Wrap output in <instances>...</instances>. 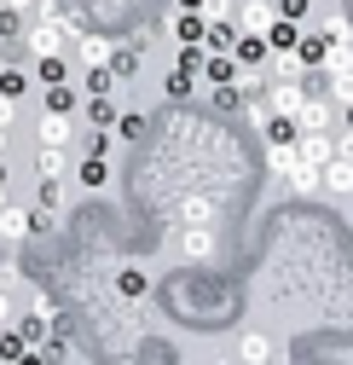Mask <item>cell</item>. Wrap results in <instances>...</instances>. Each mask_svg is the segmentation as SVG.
I'll use <instances>...</instances> for the list:
<instances>
[{"label":"cell","instance_id":"8","mask_svg":"<svg viewBox=\"0 0 353 365\" xmlns=\"http://www.w3.org/2000/svg\"><path fill=\"white\" fill-rule=\"evenodd\" d=\"M301 29H307V24H295V18H278V12H273V24L260 29V35H267V47H273V53H295Z\"/></svg>","mask_w":353,"mask_h":365},{"label":"cell","instance_id":"25","mask_svg":"<svg viewBox=\"0 0 353 365\" xmlns=\"http://www.w3.org/2000/svg\"><path fill=\"white\" fill-rule=\"evenodd\" d=\"M29 87H35V76H23V70H0V93H6V99H23Z\"/></svg>","mask_w":353,"mask_h":365},{"label":"cell","instance_id":"30","mask_svg":"<svg viewBox=\"0 0 353 365\" xmlns=\"http://www.w3.org/2000/svg\"><path fill=\"white\" fill-rule=\"evenodd\" d=\"M191 81H197L191 70H174L168 76V99H191Z\"/></svg>","mask_w":353,"mask_h":365},{"label":"cell","instance_id":"9","mask_svg":"<svg viewBox=\"0 0 353 365\" xmlns=\"http://www.w3.org/2000/svg\"><path fill=\"white\" fill-rule=\"evenodd\" d=\"M330 151H336V133H330V128H325V133H301V140H295V157H301V163H319V168H325Z\"/></svg>","mask_w":353,"mask_h":365},{"label":"cell","instance_id":"2","mask_svg":"<svg viewBox=\"0 0 353 365\" xmlns=\"http://www.w3.org/2000/svg\"><path fill=\"white\" fill-rule=\"evenodd\" d=\"M260 99H267V110H278V116H295L301 99H307V81H301V76H273Z\"/></svg>","mask_w":353,"mask_h":365},{"label":"cell","instance_id":"3","mask_svg":"<svg viewBox=\"0 0 353 365\" xmlns=\"http://www.w3.org/2000/svg\"><path fill=\"white\" fill-rule=\"evenodd\" d=\"M330 122H336L330 93H325V87H307V99H301V110H295V128H301V133H325Z\"/></svg>","mask_w":353,"mask_h":365},{"label":"cell","instance_id":"11","mask_svg":"<svg viewBox=\"0 0 353 365\" xmlns=\"http://www.w3.org/2000/svg\"><path fill=\"white\" fill-rule=\"evenodd\" d=\"M197 76H203L209 87H220V81H238V58H232V53H209V47H203V70H197Z\"/></svg>","mask_w":353,"mask_h":365},{"label":"cell","instance_id":"28","mask_svg":"<svg viewBox=\"0 0 353 365\" xmlns=\"http://www.w3.org/2000/svg\"><path fill=\"white\" fill-rule=\"evenodd\" d=\"M273 12H278V6H260V0H249V6H243V29H267Z\"/></svg>","mask_w":353,"mask_h":365},{"label":"cell","instance_id":"35","mask_svg":"<svg viewBox=\"0 0 353 365\" xmlns=\"http://www.w3.org/2000/svg\"><path fill=\"white\" fill-rule=\"evenodd\" d=\"M174 6H186V12H197V6H203V0H174Z\"/></svg>","mask_w":353,"mask_h":365},{"label":"cell","instance_id":"12","mask_svg":"<svg viewBox=\"0 0 353 365\" xmlns=\"http://www.w3.org/2000/svg\"><path fill=\"white\" fill-rule=\"evenodd\" d=\"M75 180H81L87 192H105V186H110V157H93V151H87L81 168H75Z\"/></svg>","mask_w":353,"mask_h":365},{"label":"cell","instance_id":"14","mask_svg":"<svg viewBox=\"0 0 353 365\" xmlns=\"http://www.w3.org/2000/svg\"><path fill=\"white\" fill-rule=\"evenodd\" d=\"M35 81H41V87L70 81V64H64V53H35Z\"/></svg>","mask_w":353,"mask_h":365},{"label":"cell","instance_id":"13","mask_svg":"<svg viewBox=\"0 0 353 365\" xmlns=\"http://www.w3.org/2000/svg\"><path fill=\"white\" fill-rule=\"evenodd\" d=\"M203 35H209V18L203 12H174V41H197V47H203Z\"/></svg>","mask_w":353,"mask_h":365},{"label":"cell","instance_id":"36","mask_svg":"<svg viewBox=\"0 0 353 365\" xmlns=\"http://www.w3.org/2000/svg\"><path fill=\"white\" fill-rule=\"evenodd\" d=\"M6 6H18V12H29V6H35V0H6Z\"/></svg>","mask_w":353,"mask_h":365},{"label":"cell","instance_id":"17","mask_svg":"<svg viewBox=\"0 0 353 365\" xmlns=\"http://www.w3.org/2000/svg\"><path fill=\"white\" fill-rule=\"evenodd\" d=\"M203 47H209V53H232V47H238V24H232V18H214L209 35H203Z\"/></svg>","mask_w":353,"mask_h":365},{"label":"cell","instance_id":"26","mask_svg":"<svg viewBox=\"0 0 353 365\" xmlns=\"http://www.w3.org/2000/svg\"><path fill=\"white\" fill-rule=\"evenodd\" d=\"M41 209H47V215L64 209V180H41Z\"/></svg>","mask_w":353,"mask_h":365},{"label":"cell","instance_id":"5","mask_svg":"<svg viewBox=\"0 0 353 365\" xmlns=\"http://www.w3.org/2000/svg\"><path fill=\"white\" fill-rule=\"evenodd\" d=\"M319 174H325V192L330 197H347L353 192V151H330V163Z\"/></svg>","mask_w":353,"mask_h":365},{"label":"cell","instance_id":"22","mask_svg":"<svg viewBox=\"0 0 353 365\" xmlns=\"http://www.w3.org/2000/svg\"><path fill=\"white\" fill-rule=\"evenodd\" d=\"M267 354H273V342L260 336V331H249V336L238 342V359H249V365H260V359H267Z\"/></svg>","mask_w":353,"mask_h":365},{"label":"cell","instance_id":"18","mask_svg":"<svg viewBox=\"0 0 353 365\" xmlns=\"http://www.w3.org/2000/svg\"><path fill=\"white\" fill-rule=\"evenodd\" d=\"M75 47H81V64H110V47H116V41H105V35H75Z\"/></svg>","mask_w":353,"mask_h":365},{"label":"cell","instance_id":"34","mask_svg":"<svg viewBox=\"0 0 353 365\" xmlns=\"http://www.w3.org/2000/svg\"><path fill=\"white\" fill-rule=\"evenodd\" d=\"M6 319H12V296H6V290H0V325H6Z\"/></svg>","mask_w":353,"mask_h":365},{"label":"cell","instance_id":"6","mask_svg":"<svg viewBox=\"0 0 353 365\" xmlns=\"http://www.w3.org/2000/svg\"><path fill=\"white\" fill-rule=\"evenodd\" d=\"M284 192H290V197H319V192H325L319 163H295V168L284 174Z\"/></svg>","mask_w":353,"mask_h":365},{"label":"cell","instance_id":"37","mask_svg":"<svg viewBox=\"0 0 353 365\" xmlns=\"http://www.w3.org/2000/svg\"><path fill=\"white\" fill-rule=\"evenodd\" d=\"M6 140H12V133H6V128H0V157H6Z\"/></svg>","mask_w":353,"mask_h":365},{"label":"cell","instance_id":"29","mask_svg":"<svg viewBox=\"0 0 353 365\" xmlns=\"http://www.w3.org/2000/svg\"><path fill=\"white\" fill-rule=\"evenodd\" d=\"M23 354H29L23 331H6V336H0V359H23Z\"/></svg>","mask_w":353,"mask_h":365},{"label":"cell","instance_id":"24","mask_svg":"<svg viewBox=\"0 0 353 365\" xmlns=\"http://www.w3.org/2000/svg\"><path fill=\"white\" fill-rule=\"evenodd\" d=\"M110 133H116L122 145H127V140H139V133H145V116H139V110H127V116H116V122H110Z\"/></svg>","mask_w":353,"mask_h":365},{"label":"cell","instance_id":"40","mask_svg":"<svg viewBox=\"0 0 353 365\" xmlns=\"http://www.w3.org/2000/svg\"><path fill=\"white\" fill-rule=\"evenodd\" d=\"M0 209H6V186H0Z\"/></svg>","mask_w":353,"mask_h":365},{"label":"cell","instance_id":"23","mask_svg":"<svg viewBox=\"0 0 353 365\" xmlns=\"http://www.w3.org/2000/svg\"><path fill=\"white\" fill-rule=\"evenodd\" d=\"M116 290H122L127 302H139V296L151 290V279H145V272H134V267H127V272H116Z\"/></svg>","mask_w":353,"mask_h":365},{"label":"cell","instance_id":"38","mask_svg":"<svg viewBox=\"0 0 353 365\" xmlns=\"http://www.w3.org/2000/svg\"><path fill=\"white\" fill-rule=\"evenodd\" d=\"M347 128H353V99H347Z\"/></svg>","mask_w":353,"mask_h":365},{"label":"cell","instance_id":"20","mask_svg":"<svg viewBox=\"0 0 353 365\" xmlns=\"http://www.w3.org/2000/svg\"><path fill=\"white\" fill-rule=\"evenodd\" d=\"M180 250H186L191 261H209V255H214V238H209V226H191V232L180 238Z\"/></svg>","mask_w":353,"mask_h":365},{"label":"cell","instance_id":"7","mask_svg":"<svg viewBox=\"0 0 353 365\" xmlns=\"http://www.w3.org/2000/svg\"><path fill=\"white\" fill-rule=\"evenodd\" d=\"M35 140H41V145H70V140H75L70 110H47V116H41V128H35Z\"/></svg>","mask_w":353,"mask_h":365},{"label":"cell","instance_id":"32","mask_svg":"<svg viewBox=\"0 0 353 365\" xmlns=\"http://www.w3.org/2000/svg\"><path fill=\"white\" fill-rule=\"evenodd\" d=\"M197 12H203L209 24H214V18H232V0H203V6H197Z\"/></svg>","mask_w":353,"mask_h":365},{"label":"cell","instance_id":"39","mask_svg":"<svg viewBox=\"0 0 353 365\" xmlns=\"http://www.w3.org/2000/svg\"><path fill=\"white\" fill-rule=\"evenodd\" d=\"M0 186H6V163H0Z\"/></svg>","mask_w":353,"mask_h":365},{"label":"cell","instance_id":"16","mask_svg":"<svg viewBox=\"0 0 353 365\" xmlns=\"http://www.w3.org/2000/svg\"><path fill=\"white\" fill-rule=\"evenodd\" d=\"M64 168H70L64 145H41V151H35V174H41V180H64Z\"/></svg>","mask_w":353,"mask_h":365},{"label":"cell","instance_id":"4","mask_svg":"<svg viewBox=\"0 0 353 365\" xmlns=\"http://www.w3.org/2000/svg\"><path fill=\"white\" fill-rule=\"evenodd\" d=\"M64 41H70V29H64L58 18H35L29 35H23V47H29V53H64Z\"/></svg>","mask_w":353,"mask_h":365},{"label":"cell","instance_id":"1","mask_svg":"<svg viewBox=\"0 0 353 365\" xmlns=\"http://www.w3.org/2000/svg\"><path fill=\"white\" fill-rule=\"evenodd\" d=\"M41 226H53L47 209H18V203L0 209V238H6V244H23L29 232H41Z\"/></svg>","mask_w":353,"mask_h":365},{"label":"cell","instance_id":"27","mask_svg":"<svg viewBox=\"0 0 353 365\" xmlns=\"http://www.w3.org/2000/svg\"><path fill=\"white\" fill-rule=\"evenodd\" d=\"M12 35H23V12L0 0V41H12Z\"/></svg>","mask_w":353,"mask_h":365},{"label":"cell","instance_id":"33","mask_svg":"<svg viewBox=\"0 0 353 365\" xmlns=\"http://www.w3.org/2000/svg\"><path fill=\"white\" fill-rule=\"evenodd\" d=\"M12 122H18V99L0 93V128H12Z\"/></svg>","mask_w":353,"mask_h":365},{"label":"cell","instance_id":"10","mask_svg":"<svg viewBox=\"0 0 353 365\" xmlns=\"http://www.w3.org/2000/svg\"><path fill=\"white\" fill-rule=\"evenodd\" d=\"M232 58H238V64H267V58H273V47H267V35H260V29H238Z\"/></svg>","mask_w":353,"mask_h":365},{"label":"cell","instance_id":"31","mask_svg":"<svg viewBox=\"0 0 353 365\" xmlns=\"http://www.w3.org/2000/svg\"><path fill=\"white\" fill-rule=\"evenodd\" d=\"M307 6H313V0H278V18H295V24H307Z\"/></svg>","mask_w":353,"mask_h":365},{"label":"cell","instance_id":"19","mask_svg":"<svg viewBox=\"0 0 353 365\" xmlns=\"http://www.w3.org/2000/svg\"><path fill=\"white\" fill-rule=\"evenodd\" d=\"M41 93H47V110H70L75 116V105H81V93L70 81H53V87H41Z\"/></svg>","mask_w":353,"mask_h":365},{"label":"cell","instance_id":"15","mask_svg":"<svg viewBox=\"0 0 353 365\" xmlns=\"http://www.w3.org/2000/svg\"><path fill=\"white\" fill-rule=\"evenodd\" d=\"M87 128H110L116 122V93H87Z\"/></svg>","mask_w":353,"mask_h":365},{"label":"cell","instance_id":"21","mask_svg":"<svg viewBox=\"0 0 353 365\" xmlns=\"http://www.w3.org/2000/svg\"><path fill=\"white\" fill-rule=\"evenodd\" d=\"M110 70H116V81L139 76V47H110Z\"/></svg>","mask_w":353,"mask_h":365}]
</instances>
